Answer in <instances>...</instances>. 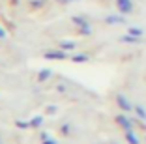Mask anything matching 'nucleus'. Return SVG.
Returning a JSON list of instances; mask_svg holds the SVG:
<instances>
[{
    "label": "nucleus",
    "mask_w": 146,
    "mask_h": 144,
    "mask_svg": "<svg viewBox=\"0 0 146 144\" xmlns=\"http://www.w3.org/2000/svg\"><path fill=\"white\" fill-rule=\"evenodd\" d=\"M127 34L135 36V38H141V36H142V30H141V28H129V30H127Z\"/></svg>",
    "instance_id": "nucleus-12"
},
{
    "label": "nucleus",
    "mask_w": 146,
    "mask_h": 144,
    "mask_svg": "<svg viewBox=\"0 0 146 144\" xmlns=\"http://www.w3.org/2000/svg\"><path fill=\"white\" fill-rule=\"evenodd\" d=\"M43 123V118L41 116H34V118L30 120V127H39Z\"/></svg>",
    "instance_id": "nucleus-8"
},
{
    "label": "nucleus",
    "mask_w": 146,
    "mask_h": 144,
    "mask_svg": "<svg viewBox=\"0 0 146 144\" xmlns=\"http://www.w3.org/2000/svg\"><path fill=\"white\" fill-rule=\"evenodd\" d=\"M47 112H49V114H54V112H56V107H49Z\"/></svg>",
    "instance_id": "nucleus-18"
},
{
    "label": "nucleus",
    "mask_w": 146,
    "mask_h": 144,
    "mask_svg": "<svg viewBox=\"0 0 146 144\" xmlns=\"http://www.w3.org/2000/svg\"><path fill=\"white\" fill-rule=\"evenodd\" d=\"M45 58H49V60H64L66 52H64V49H60V51H52V52H45Z\"/></svg>",
    "instance_id": "nucleus-3"
},
{
    "label": "nucleus",
    "mask_w": 146,
    "mask_h": 144,
    "mask_svg": "<svg viewBox=\"0 0 146 144\" xmlns=\"http://www.w3.org/2000/svg\"><path fill=\"white\" fill-rule=\"evenodd\" d=\"M116 101H118V105H120V109H122V110H131V109H133V107H131V103H129L127 99L122 96V94L118 96V98H116Z\"/></svg>",
    "instance_id": "nucleus-4"
},
{
    "label": "nucleus",
    "mask_w": 146,
    "mask_h": 144,
    "mask_svg": "<svg viewBox=\"0 0 146 144\" xmlns=\"http://www.w3.org/2000/svg\"><path fill=\"white\" fill-rule=\"evenodd\" d=\"M116 6H118V9H120L122 15L133 11V4H131V0H116Z\"/></svg>",
    "instance_id": "nucleus-2"
},
{
    "label": "nucleus",
    "mask_w": 146,
    "mask_h": 144,
    "mask_svg": "<svg viewBox=\"0 0 146 144\" xmlns=\"http://www.w3.org/2000/svg\"><path fill=\"white\" fill-rule=\"evenodd\" d=\"M58 2H62V4H68V2H71V0H58Z\"/></svg>",
    "instance_id": "nucleus-20"
},
{
    "label": "nucleus",
    "mask_w": 146,
    "mask_h": 144,
    "mask_svg": "<svg viewBox=\"0 0 146 144\" xmlns=\"http://www.w3.org/2000/svg\"><path fill=\"white\" fill-rule=\"evenodd\" d=\"M41 4H43V0H32V6H34V8H39Z\"/></svg>",
    "instance_id": "nucleus-17"
},
{
    "label": "nucleus",
    "mask_w": 146,
    "mask_h": 144,
    "mask_svg": "<svg viewBox=\"0 0 146 144\" xmlns=\"http://www.w3.org/2000/svg\"><path fill=\"white\" fill-rule=\"evenodd\" d=\"M105 23H107V25H124L125 19L124 17H118V15H109V17L105 19Z\"/></svg>",
    "instance_id": "nucleus-6"
},
{
    "label": "nucleus",
    "mask_w": 146,
    "mask_h": 144,
    "mask_svg": "<svg viewBox=\"0 0 146 144\" xmlns=\"http://www.w3.org/2000/svg\"><path fill=\"white\" fill-rule=\"evenodd\" d=\"M135 112H137V116H139L141 120H146V110L142 109L141 105H137V107H135Z\"/></svg>",
    "instance_id": "nucleus-11"
},
{
    "label": "nucleus",
    "mask_w": 146,
    "mask_h": 144,
    "mask_svg": "<svg viewBox=\"0 0 146 144\" xmlns=\"http://www.w3.org/2000/svg\"><path fill=\"white\" fill-rule=\"evenodd\" d=\"M15 123H17L19 129H26V127H30V122H23V120H17Z\"/></svg>",
    "instance_id": "nucleus-14"
},
{
    "label": "nucleus",
    "mask_w": 146,
    "mask_h": 144,
    "mask_svg": "<svg viewBox=\"0 0 146 144\" xmlns=\"http://www.w3.org/2000/svg\"><path fill=\"white\" fill-rule=\"evenodd\" d=\"M38 77H39V81H47L49 77H51V69H41Z\"/></svg>",
    "instance_id": "nucleus-10"
},
{
    "label": "nucleus",
    "mask_w": 146,
    "mask_h": 144,
    "mask_svg": "<svg viewBox=\"0 0 146 144\" xmlns=\"http://www.w3.org/2000/svg\"><path fill=\"white\" fill-rule=\"evenodd\" d=\"M125 139H127L129 144H139V139H137V135H135L133 131H125Z\"/></svg>",
    "instance_id": "nucleus-7"
},
{
    "label": "nucleus",
    "mask_w": 146,
    "mask_h": 144,
    "mask_svg": "<svg viewBox=\"0 0 146 144\" xmlns=\"http://www.w3.org/2000/svg\"><path fill=\"white\" fill-rule=\"evenodd\" d=\"M116 122L120 123L125 131H131V120H129L127 116H118V118H116Z\"/></svg>",
    "instance_id": "nucleus-5"
},
{
    "label": "nucleus",
    "mask_w": 146,
    "mask_h": 144,
    "mask_svg": "<svg viewBox=\"0 0 146 144\" xmlns=\"http://www.w3.org/2000/svg\"><path fill=\"white\" fill-rule=\"evenodd\" d=\"M73 23L81 28V34L82 36H90V25H88L82 17H73Z\"/></svg>",
    "instance_id": "nucleus-1"
},
{
    "label": "nucleus",
    "mask_w": 146,
    "mask_h": 144,
    "mask_svg": "<svg viewBox=\"0 0 146 144\" xmlns=\"http://www.w3.org/2000/svg\"><path fill=\"white\" fill-rule=\"evenodd\" d=\"M88 60V56L86 54H77V56H73V62H86Z\"/></svg>",
    "instance_id": "nucleus-15"
},
{
    "label": "nucleus",
    "mask_w": 146,
    "mask_h": 144,
    "mask_svg": "<svg viewBox=\"0 0 146 144\" xmlns=\"http://www.w3.org/2000/svg\"><path fill=\"white\" fill-rule=\"evenodd\" d=\"M43 144H56V140H51L49 135H43Z\"/></svg>",
    "instance_id": "nucleus-16"
},
{
    "label": "nucleus",
    "mask_w": 146,
    "mask_h": 144,
    "mask_svg": "<svg viewBox=\"0 0 146 144\" xmlns=\"http://www.w3.org/2000/svg\"><path fill=\"white\" fill-rule=\"evenodd\" d=\"M4 36H6V30L2 28V26H0V38H4Z\"/></svg>",
    "instance_id": "nucleus-19"
},
{
    "label": "nucleus",
    "mask_w": 146,
    "mask_h": 144,
    "mask_svg": "<svg viewBox=\"0 0 146 144\" xmlns=\"http://www.w3.org/2000/svg\"><path fill=\"white\" fill-rule=\"evenodd\" d=\"M122 41H125V43H137L139 41V38H135V36H124V38H122Z\"/></svg>",
    "instance_id": "nucleus-13"
},
{
    "label": "nucleus",
    "mask_w": 146,
    "mask_h": 144,
    "mask_svg": "<svg viewBox=\"0 0 146 144\" xmlns=\"http://www.w3.org/2000/svg\"><path fill=\"white\" fill-rule=\"evenodd\" d=\"M60 49H64V51H71V49H75V43H73V41H62Z\"/></svg>",
    "instance_id": "nucleus-9"
}]
</instances>
